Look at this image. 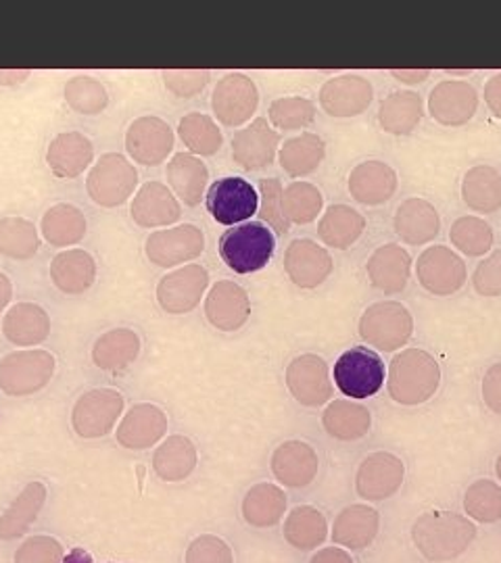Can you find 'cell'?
<instances>
[{"mask_svg": "<svg viewBox=\"0 0 501 563\" xmlns=\"http://www.w3.org/2000/svg\"><path fill=\"white\" fill-rule=\"evenodd\" d=\"M123 413V397L113 388H92L74 405L72 426L81 439L107 437Z\"/></svg>", "mask_w": 501, "mask_h": 563, "instance_id": "cell-8", "label": "cell"}, {"mask_svg": "<svg viewBox=\"0 0 501 563\" xmlns=\"http://www.w3.org/2000/svg\"><path fill=\"white\" fill-rule=\"evenodd\" d=\"M282 207L288 222L303 225L314 222L322 213L324 197L318 186L309 181H291L282 192Z\"/></svg>", "mask_w": 501, "mask_h": 563, "instance_id": "cell-46", "label": "cell"}, {"mask_svg": "<svg viewBox=\"0 0 501 563\" xmlns=\"http://www.w3.org/2000/svg\"><path fill=\"white\" fill-rule=\"evenodd\" d=\"M475 290L481 297H500L501 295V249H495L484 257L472 274Z\"/></svg>", "mask_w": 501, "mask_h": 563, "instance_id": "cell-55", "label": "cell"}, {"mask_svg": "<svg viewBox=\"0 0 501 563\" xmlns=\"http://www.w3.org/2000/svg\"><path fill=\"white\" fill-rule=\"evenodd\" d=\"M479 109V92L464 80H443L431 90L428 113L443 125H464Z\"/></svg>", "mask_w": 501, "mask_h": 563, "instance_id": "cell-17", "label": "cell"}, {"mask_svg": "<svg viewBox=\"0 0 501 563\" xmlns=\"http://www.w3.org/2000/svg\"><path fill=\"white\" fill-rule=\"evenodd\" d=\"M167 432V416L153 402H139L121 418L116 439L130 451H144L160 443Z\"/></svg>", "mask_w": 501, "mask_h": 563, "instance_id": "cell-22", "label": "cell"}, {"mask_svg": "<svg viewBox=\"0 0 501 563\" xmlns=\"http://www.w3.org/2000/svg\"><path fill=\"white\" fill-rule=\"evenodd\" d=\"M477 539V523L456 511H426L412 526V541L426 562L458 560Z\"/></svg>", "mask_w": 501, "mask_h": 563, "instance_id": "cell-1", "label": "cell"}, {"mask_svg": "<svg viewBox=\"0 0 501 563\" xmlns=\"http://www.w3.org/2000/svg\"><path fill=\"white\" fill-rule=\"evenodd\" d=\"M309 563H356L351 553L342 547H324L318 553L312 555Z\"/></svg>", "mask_w": 501, "mask_h": 563, "instance_id": "cell-58", "label": "cell"}, {"mask_svg": "<svg viewBox=\"0 0 501 563\" xmlns=\"http://www.w3.org/2000/svg\"><path fill=\"white\" fill-rule=\"evenodd\" d=\"M92 159H95V146L92 141L81 132H63L51 141L46 151V163L51 172L57 178H65V180L78 178Z\"/></svg>", "mask_w": 501, "mask_h": 563, "instance_id": "cell-29", "label": "cell"}, {"mask_svg": "<svg viewBox=\"0 0 501 563\" xmlns=\"http://www.w3.org/2000/svg\"><path fill=\"white\" fill-rule=\"evenodd\" d=\"M482 401L484 405L501 416V362L493 363L484 376L481 384Z\"/></svg>", "mask_w": 501, "mask_h": 563, "instance_id": "cell-56", "label": "cell"}, {"mask_svg": "<svg viewBox=\"0 0 501 563\" xmlns=\"http://www.w3.org/2000/svg\"><path fill=\"white\" fill-rule=\"evenodd\" d=\"M268 115L279 130H301L316 120V104L305 97H284L270 104Z\"/></svg>", "mask_w": 501, "mask_h": 563, "instance_id": "cell-50", "label": "cell"}, {"mask_svg": "<svg viewBox=\"0 0 501 563\" xmlns=\"http://www.w3.org/2000/svg\"><path fill=\"white\" fill-rule=\"evenodd\" d=\"M167 181L186 205H199L209 181V169L193 153H178L167 163Z\"/></svg>", "mask_w": 501, "mask_h": 563, "instance_id": "cell-39", "label": "cell"}, {"mask_svg": "<svg viewBox=\"0 0 501 563\" xmlns=\"http://www.w3.org/2000/svg\"><path fill=\"white\" fill-rule=\"evenodd\" d=\"M65 101L80 115H97L107 107L109 97L99 80L76 76L65 84Z\"/></svg>", "mask_w": 501, "mask_h": 563, "instance_id": "cell-49", "label": "cell"}, {"mask_svg": "<svg viewBox=\"0 0 501 563\" xmlns=\"http://www.w3.org/2000/svg\"><path fill=\"white\" fill-rule=\"evenodd\" d=\"M51 280L65 295H81L97 280V262L81 249L63 251L51 262Z\"/></svg>", "mask_w": 501, "mask_h": 563, "instance_id": "cell-31", "label": "cell"}, {"mask_svg": "<svg viewBox=\"0 0 501 563\" xmlns=\"http://www.w3.org/2000/svg\"><path fill=\"white\" fill-rule=\"evenodd\" d=\"M46 486L39 481L28 484L15 497V501L0 514V539L15 541L23 537L30 526L36 522L42 507L46 504Z\"/></svg>", "mask_w": 501, "mask_h": 563, "instance_id": "cell-32", "label": "cell"}, {"mask_svg": "<svg viewBox=\"0 0 501 563\" xmlns=\"http://www.w3.org/2000/svg\"><path fill=\"white\" fill-rule=\"evenodd\" d=\"M366 272L374 288L386 295H395L407 286L412 274V257L403 246L389 242L370 255L366 263Z\"/></svg>", "mask_w": 501, "mask_h": 563, "instance_id": "cell-26", "label": "cell"}, {"mask_svg": "<svg viewBox=\"0 0 501 563\" xmlns=\"http://www.w3.org/2000/svg\"><path fill=\"white\" fill-rule=\"evenodd\" d=\"M324 157H326V144L318 134H312V132H303L301 136L284 142L279 153L282 169L293 178H301L316 172L324 162Z\"/></svg>", "mask_w": 501, "mask_h": 563, "instance_id": "cell-43", "label": "cell"}, {"mask_svg": "<svg viewBox=\"0 0 501 563\" xmlns=\"http://www.w3.org/2000/svg\"><path fill=\"white\" fill-rule=\"evenodd\" d=\"M139 172L120 153H107L88 174V197L100 207H120L134 195Z\"/></svg>", "mask_w": 501, "mask_h": 563, "instance_id": "cell-7", "label": "cell"}, {"mask_svg": "<svg viewBox=\"0 0 501 563\" xmlns=\"http://www.w3.org/2000/svg\"><path fill=\"white\" fill-rule=\"evenodd\" d=\"M126 151L142 165H160L174 151V130L161 118H139L126 132Z\"/></svg>", "mask_w": 501, "mask_h": 563, "instance_id": "cell-16", "label": "cell"}, {"mask_svg": "<svg viewBox=\"0 0 501 563\" xmlns=\"http://www.w3.org/2000/svg\"><path fill=\"white\" fill-rule=\"evenodd\" d=\"M461 199L477 213H495L501 207V174L491 165H475L461 180Z\"/></svg>", "mask_w": 501, "mask_h": 563, "instance_id": "cell-38", "label": "cell"}, {"mask_svg": "<svg viewBox=\"0 0 501 563\" xmlns=\"http://www.w3.org/2000/svg\"><path fill=\"white\" fill-rule=\"evenodd\" d=\"M141 355V336L130 328L105 332L92 346V362L102 372H121Z\"/></svg>", "mask_w": 501, "mask_h": 563, "instance_id": "cell-35", "label": "cell"}, {"mask_svg": "<svg viewBox=\"0 0 501 563\" xmlns=\"http://www.w3.org/2000/svg\"><path fill=\"white\" fill-rule=\"evenodd\" d=\"M363 230L366 218L349 205H330L318 223L322 242L341 251L360 241Z\"/></svg>", "mask_w": 501, "mask_h": 563, "instance_id": "cell-41", "label": "cell"}, {"mask_svg": "<svg viewBox=\"0 0 501 563\" xmlns=\"http://www.w3.org/2000/svg\"><path fill=\"white\" fill-rule=\"evenodd\" d=\"M251 316V299L241 284L216 282L205 297V318L221 332H237Z\"/></svg>", "mask_w": 501, "mask_h": 563, "instance_id": "cell-18", "label": "cell"}, {"mask_svg": "<svg viewBox=\"0 0 501 563\" xmlns=\"http://www.w3.org/2000/svg\"><path fill=\"white\" fill-rule=\"evenodd\" d=\"M207 286L209 272L199 263H190L161 278L157 284V301L163 311L172 316H182L199 305Z\"/></svg>", "mask_w": 501, "mask_h": 563, "instance_id": "cell-14", "label": "cell"}, {"mask_svg": "<svg viewBox=\"0 0 501 563\" xmlns=\"http://www.w3.org/2000/svg\"><path fill=\"white\" fill-rule=\"evenodd\" d=\"M286 386L295 401L305 407H322L333 397V380L328 363L320 355L305 353L286 367Z\"/></svg>", "mask_w": 501, "mask_h": 563, "instance_id": "cell-15", "label": "cell"}, {"mask_svg": "<svg viewBox=\"0 0 501 563\" xmlns=\"http://www.w3.org/2000/svg\"><path fill=\"white\" fill-rule=\"evenodd\" d=\"M178 134L184 146L195 155H216L224 142L218 123L199 111L186 113L178 123Z\"/></svg>", "mask_w": 501, "mask_h": 563, "instance_id": "cell-44", "label": "cell"}, {"mask_svg": "<svg viewBox=\"0 0 501 563\" xmlns=\"http://www.w3.org/2000/svg\"><path fill=\"white\" fill-rule=\"evenodd\" d=\"M397 190V172L389 163L363 162L349 174V192L361 205L377 207L389 201Z\"/></svg>", "mask_w": 501, "mask_h": 563, "instance_id": "cell-28", "label": "cell"}, {"mask_svg": "<svg viewBox=\"0 0 501 563\" xmlns=\"http://www.w3.org/2000/svg\"><path fill=\"white\" fill-rule=\"evenodd\" d=\"M495 474H498V478L501 481V453L500 457H498V462H495Z\"/></svg>", "mask_w": 501, "mask_h": 563, "instance_id": "cell-63", "label": "cell"}, {"mask_svg": "<svg viewBox=\"0 0 501 563\" xmlns=\"http://www.w3.org/2000/svg\"><path fill=\"white\" fill-rule=\"evenodd\" d=\"M41 230L53 246H72L86 236V218L78 207L59 202L42 216Z\"/></svg>", "mask_w": 501, "mask_h": 563, "instance_id": "cell-42", "label": "cell"}, {"mask_svg": "<svg viewBox=\"0 0 501 563\" xmlns=\"http://www.w3.org/2000/svg\"><path fill=\"white\" fill-rule=\"evenodd\" d=\"M330 253L316 241L295 239L286 246L284 269L299 288H318L333 274Z\"/></svg>", "mask_w": 501, "mask_h": 563, "instance_id": "cell-20", "label": "cell"}, {"mask_svg": "<svg viewBox=\"0 0 501 563\" xmlns=\"http://www.w3.org/2000/svg\"><path fill=\"white\" fill-rule=\"evenodd\" d=\"M282 534L284 541L297 551H314L328 539V522L320 509L299 505L286 516Z\"/></svg>", "mask_w": 501, "mask_h": 563, "instance_id": "cell-40", "label": "cell"}, {"mask_svg": "<svg viewBox=\"0 0 501 563\" xmlns=\"http://www.w3.org/2000/svg\"><path fill=\"white\" fill-rule=\"evenodd\" d=\"M282 188L279 178H263L260 181V216L263 222L272 225V230H276L279 234H286L291 230V222L284 216V207H282Z\"/></svg>", "mask_w": 501, "mask_h": 563, "instance_id": "cell-51", "label": "cell"}, {"mask_svg": "<svg viewBox=\"0 0 501 563\" xmlns=\"http://www.w3.org/2000/svg\"><path fill=\"white\" fill-rule=\"evenodd\" d=\"M424 115V102L414 90L391 92L379 107V121L382 130L395 136L412 134Z\"/></svg>", "mask_w": 501, "mask_h": 563, "instance_id": "cell-37", "label": "cell"}, {"mask_svg": "<svg viewBox=\"0 0 501 563\" xmlns=\"http://www.w3.org/2000/svg\"><path fill=\"white\" fill-rule=\"evenodd\" d=\"M211 80L207 69H170L163 71V81L170 92L182 99H190L203 92V88Z\"/></svg>", "mask_w": 501, "mask_h": 563, "instance_id": "cell-54", "label": "cell"}, {"mask_svg": "<svg viewBox=\"0 0 501 563\" xmlns=\"http://www.w3.org/2000/svg\"><path fill=\"white\" fill-rule=\"evenodd\" d=\"M2 334L18 346L41 344L51 334V318L36 302H18L4 313Z\"/></svg>", "mask_w": 501, "mask_h": 563, "instance_id": "cell-30", "label": "cell"}, {"mask_svg": "<svg viewBox=\"0 0 501 563\" xmlns=\"http://www.w3.org/2000/svg\"><path fill=\"white\" fill-rule=\"evenodd\" d=\"M281 134L270 128L268 120L258 118L232 136V159L242 169H263L272 165L279 153Z\"/></svg>", "mask_w": 501, "mask_h": 563, "instance_id": "cell-21", "label": "cell"}, {"mask_svg": "<svg viewBox=\"0 0 501 563\" xmlns=\"http://www.w3.org/2000/svg\"><path fill=\"white\" fill-rule=\"evenodd\" d=\"M41 236L36 225L23 218L0 220V253L11 260H30L39 253Z\"/></svg>", "mask_w": 501, "mask_h": 563, "instance_id": "cell-45", "label": "cell"}, {"mask_svg": "<svg viewBox=\"0 0 501 563\" xmlns=\"http://www.w3.org/2000/svg\"><path fill=\"white\" fill-rule=\"evenodd\" d=\"M414 334V318L400 301L370 305L360 318V336L370 346L393 353L405 346Z\"/></svg>", "mask_w": 501, "mask_h": 563, "instance_id": "cell-5", "label": "cell"}, {"mask_svg": "<svg viewBox=\"0 0 501 563\" xmlns=\"http://www.w3.org/2000/svg\"><path fill=\"white\" fill-rule=\"evenodd\" d=\"M391 76L405 84H421L431 78V69H391Z\"/></svg>", "mask_w": 501, "mask_h": 563, "instance_id": "cell-59", "label": "cell"}, {"mask_svg": "<svg viewBox=\"0 0 501 563\" xmlns=\"http://www.w3.org/2000/svg\"><path fill=\"white\" fill-rule=\"evenodd\" d=\"M320 457L312 444L286 441L272 455V472L279 483L288 488H305L316 481Z\"/></svg>", "mask_w": 501, "mask_h": 563, "instance_id": "cell-23", "label": "cell"}, {"mask_svg": "<svg viewBox=\"0 0 501 563\" xmlns=\"http://www.w3.org/2000/svg\"><path fill=\"white\" fill-rule=\"evenodd\" d=\"M197 463H199L197 446L188 437H182V434L167 437L153 455V470L165 483L186 481L195 472Z\"/></svg>", "mask_w": 501, "mask_h": 563, "instance_id": "cell-34", "label": "cell"}, {"mask_svg": "<svg viewBox=\"0 0 501 563\" xmlns=\"http://www.w3.org/2000/svg\"><path fill=\"white\" fill-rule=\"evenodd\" d=\"M449 241L464 255L481 257L491 251L495 234H493V228L481 218L466 216V218H458L456 222L451 223Z\"/></svg>", "mask_w": 501, "mask_h": 563, "instance_id": "cell-47", "label": "cell"}, {"mask_svg": "<svg viewBox=\"0 0 501 563\" xmlns=\"http://www.w3.org/2000/svg\"><path fill=\"white\" fill-rule=\"evenodd\" d=\"M260 90L255 81L244 74H228L224 76L211 95V107L216 118L228 125L239 128L258 111Z\"/></svg>", "mask_w": 501, "mask_h": 563, "instance_id": "cell-13", "label": "cell"}, {"mask_svg": "<svg viewBox=\"0 0 501 563\" xmlns=\"http://www.w3.org/2000/svg\"><path fill=\"white\" fill-rule=\"evenodd\" d=\"M11 297H13V284L9 280L7 274L0 272V313L4 311V307L11 301Z\"/></svg>", "mask_w": 501, "mask_h": 563, "instance_id": "cell-61", "label": "cell"}, {"mask_svg": "<svg viewBox=\"0 0 501 563\" xmlns=\"http://www.w3.org/2000/svg\"><path fill=\"white\" fill-rule=\"evenodd\" d=\"M57 362L48 351H13L0 360V390L9 397H28L53 380Z\"/></svg>", "mask_w": 501, "mask_h": 563, "instance_id": "cell-4", "label": "cell"}, {"mask_svg": "<svg viewBox=\"0 0 501 563\" xmlns=\"http://www.w3.org/2000/svg\"><path fill=\"white\" fill-rule=\"evenodd\" d=\"M464 511L472 522L495 523L501 520V486L493 481H477L464 495Z\"/></svg>", "mask_w": 501, "mask_h": 563, "instance_id": "cell-48", "label": "cell"}, {"mask_svg": "<svg viewBox=\"0 0 501 563\" xmlns=\"http://www.w3.org/2000/svg\"><path fill=\"white\" fill-rule=\"evenodd\" d=\"M442 386V365L424 349H405L393 357L386 376L389 397L400 405L431 401Z\"/></svg>", "mask_w": 501, "mask_h": 563, "instance_id": "cell-2", "label": "cell"}, {"mask_svg": "<svg viewBox=\"0 0 501 563\" xmlns=\"http://www.w3.org/2000/svg\"><path fill=\"white\" fill-rule=\"evenodd\" d=\"M374 101V88L370 80L345 74L324 81L320 88L322 109L330 118H356Z\"/></svg>", "mask_w": 501, "mask_h": 563, "instance_id": "cell-19", "label": "cell"}, {"mask_svg": "<svg viewBox=\"0 0 501 563\" xmlns=\"http://www.w3.org/2000/svg\"><path fill=\"white\" fill-rule=\"evenodd\" d=\"M286 493L272 483L251 486L242 499V518L253 528H272L286 514Z\"/></svg>", "mask_w": 501, "mask_h": 563, "instance_id": "cell-36", "label": "cell"}, {"mask_svg": "<svg viewBox=\"0 0 501 563\" xmlns=\"http://www.w3.org/2000/svg\"><path fill=\"white\" fill-rule=\"evenodd\" d=\"M333 378L345 397L368 399L374 397L386 380L381 355L368 346H351L335 363Z\"/></svg>", "mask_w": 501, "mask_h": 563, "instance_id": "cell-6", "label": "cell"}, {"mask_svg": "<svg viewBox=\"0 0 501 563\" xmlns=\"http://www.w3.org/2000/svg\"><path fill=\"white\" fill-rule=\"evenodd\" d=\"M484 102L489 111L501 120V74H495L484 84Z\"/></svg>", "mask_w": 501, "mask_h": 563, "instance_id": "cell-57", "label": "cell"}, {"mask_svg": "<svg viewBox=\"0 0 501 563\" xmlns=\"http://www.w3.org/2000/svg\"><path fill=\"white\" fill-rule=\"evenodd\" d=\"M61 563H95L92 562V555L88 553V551H84L80 547H76V549H72L65 558H63V562Z\"/></svg>", "mask_w": 501, "mask_h": 563, "instance_id": "cell-62", "label": "cell"}, {"mask_svg": "<svg viewBox=\"0 0 501 563\" xmlns=\"http://www.w3.org/2000/svg\"><path fill=\"white\" fill-rule=\"evenodd\" d=\"M132 220L142 228H161L178 222L182 207L176 195L161 181H146L137 192L132 207Z\"/></svg>", "mask_w": 501, "mask_h": 563, "instance_id": "cell-27", "label": "cell"}, {"mask_svg": "<svg viewBox=\"0 0 501 563\" xmlns=\"http://www.w3.org/2000/svg\"><path fill=\"white\" fill-rule=\"evenodd\" d=\"M276 236L261 222H247L228 230L220 239L224 263L237 274H253L272 260Z\"/></svg>", "mask_w": 501, "mask_h": 563, "instance_id": "cell-3", "label": "cell"}, {"mask_svg": "<svg viewBox=\"0 0 501 563\" xmlns=\"http://www.w3.org/2000/svg\"><path fill=\"white\" fill-rule=\"evenodd\" d=\"M30 74H32V71H28V69H23V71H18V69H11V71L0 69V84H4V86H15V84L28 80Z\"/></svg>", "mask_w": 501, "mask_h": 563, "instance_id": "cell-60", "label": "cell"}, {"mask_svg": "<svg viewBox=\"0 0 501 563\" xmlns=\"http://www.w3.org/2000/svg\"><path fill=\"white\" fill-rule=\"evenodd\" d=\"M203 251L205 234L195 223H182L167 230H157L144 244L146 257L160 267H176L181 263L193 262Z\"/></svg>", "mask_w": 501, "mask_h": 563, "instance_id": "cell-12", "label": "cell"}, {"mask_svg": "<svg viewBox=\"0 0 501 563\" xmlns=\"http://www.w3.org/2000/svg\"><path fill=\"white\" fill-rule=\"evenodd\" d=\"M205 197L211 218L224 225L247 222L260 209L258 190L251 181L239 176H228L214 181Z\"/></svg>", "mask_w": 501, "mask_h": 563, "instance_id": "cell-9", "label": "cell"}, {"mask_svg": "<svg viewBox=\"0 0 501 563\" xmlns=\"http://www.w3.org/2000/svg\"><path fill=\"white\" fill-rule=\"evenodd\" d=\"M322 426L337 441H360L372 428V413L360 402L337 399L324 409Z\"/></svg>", "mask_w": 501, "mask_h": 563, "instance_id": "cell-33", "label": "cell"}, {"mask_svg": "<svg viewBox=\"0 0 501 563\" xmlns=\"http://www.w3.org/2000/svg\"><path fill=\"white\" fill-rule=\"evenodd\" d=\"M186 563H235L232 547L216 534H200L186 549Z\"/></svg>", "mask_w": 501, "mask_h": 563, "instance_id": "cell-52", "label": "cell"}, {"mask_svg": "<svg viewBox=\"0 0 501 563\" xmlns=\"http://www.w3.org/2000/svg\"><path fill=\"white\" fill-rule=\"evenodd\" d=\"M405 481V463L395 453L377 451L363 457L356 472V490L363 501L379 504L397 495Z\"/></svg>", "mask_w": 501, "mask_h": 563, "instance_id": "cell-10", "label": "cell"}, {"mask_svg": "<svg viewBox=\"0 0 501 563\" xmlns=\"http://www.w3.org/2000/svg\"><path fill=\"white\" fill-rule=\"evenodd\" d=\"M65 558L63 544L53 537H32L15 551V563H61Z\"/></svg>", "mask_w": 501, "mask_h": 563, "instance_id": "cell-53", "label": "cell"}, {"mask_svg": "<svg viewBox=\"0 0 501 563\" xmlns=\"http://www.w3.org/2000/svg\"><path fill=\"white\" fill-rule=\"evenodd\" d=\"M393 225H395V232L401 242L421 246V244L435 241L439 236L442 218L433 202L421 199V197H412L397 207Z\"/></svg>", "mask_w": 501, "mask_h": 563, "instance_id": "cell-25", "label": "cell"}, {"mask_svg": "<svg viewBox=\"0 0 501 563\" xmlns=\"http://www.w3.org/2000/svg\"><path fill=\"white\" fill-rule=\"evenodd\" d=\"M416 274L422 286L435 297H449L458 292L468 280L466 263L449 246L435 244L422 251Z\"/></svg>", "mask_w": 501, "mask_h": 563, "instance_id": "cell-11", "label": "cell"}, {"mask_svg": "<svg viewBox=\"0 0 501 563\" xmlns=\"http://www.w3.org/2000/svg\"><path fill=\"white\" fill-rule=\"evenodd\" d=\"M381 514L366 504L345 507L333 523V541L347 551H363L377 541Z\"/></svg>", "mask_w": 501, "mask_h": 563, "instance_id": "cell-24", "label": "cell"}]
</instances>
